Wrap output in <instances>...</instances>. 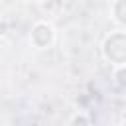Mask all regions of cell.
Wrapping results in <instances>:
<instances>
[{
	"label": "cell",
	"instance_id": "obj_6",
	"mask_svg": "<svg viewBox=\"0 0 126 126\" xmlns=\"http://www.w3.org/2000/svg\"><path fill=\"white\" fill-rule=\"evenodd\" d=\"M26 2H33V4H39V2H43V0H26Z\"/></svg>",
	"mask_w": 126,
	"mask_h": 126
},
{
	"label": "cell",
	"instance_id": "obj_2",
	"mask_svg": "<svg viewBox=\"0 0 126 126\" xmlns=\"http://www.w3.org/2000/svg\"><path fill=\"white\" fill-rule=\"evenodd\" d=\"M55 41V28L45 22V20H39L32 26V32H30V43L32 47L35 49H49Z\"/></svg>",
	"mask_w": 126,
	"mask_h": 126
},
{
	"label": "cell",
	"instance_id": "obj_5",
	"mask_svg": "<svg viewBox=\"0 0 126 126\" xmlns=\"http://www.w3.org/2000/svg\"><path fill=\"white\" fill-rule=\"evenodd\" d=\"M69 122H71L73 126H77V124H91L93 120H91L87 114H83V112H77V114H73V116L69 118Z\"/></svg>",
	"mask_w": 126,
	"mask_h": 126
},
{
	"label": "cell",
	"instance_id": "obj_4",
	"mask_svg": "<svg viewBox=\"0 0 126 126\" xmlns=\"http://www.w3.org/2000/svg\"><path fill=\"white\" fill-rule=\"evenodd\" d=\"M112 71H114V83H116V87L118 89H124L126 87V81H124L126 65H116V67H112Z\"/></svg>",
	"mask_w": 126,
	"mask_h": 126
},
{
	"label": "cell",
	"instance_id": "obj_3",
	"mask_svg": "<svg viewBox=\"0 0 126 126\" xmlns=\"http://www.w3.org/2000/svg\"><path fill=\"white\" fill-rule=\"evenodd\" d=\"M110 10H112V18L118 24V28H124V24H126V0H114Z\"/></svg>",
	"mask_w": 126,
	"mask_h": 126
},
{
	"label": "cell",
	"instance_id": "obj_1",
	"mask_svg": "<svg viewBox=\"0 0 126 126\" xmlns=\"http://www.w3.org/2000/svg\"><path fill=\"white\" fill-rule=\"evenodd\" d=\"M102 57L112 65H126V33L124 28L110 32L102 41Z\"/></svg>",
	"mask_w": 126,
	"mask_h": 126
}]
</instances>
